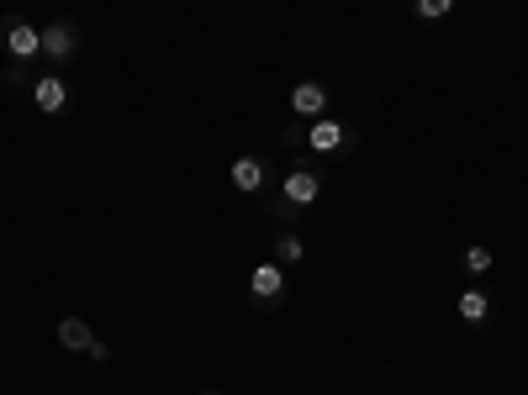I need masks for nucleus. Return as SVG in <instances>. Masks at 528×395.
<instances>
[{
  "label": "nucleus",
  "instance_id": "1",
  "mask_svg": "<svg viewBox=\"0 0 528 395\" xmlns=\"http://www.w3.org/2000/svg\"><path fill=\"white\" fill-rule=\"evenodd\" d=\"M0 43H5V53L16 58V63H27V58H38L43 53V32L32 27V21H0Z\"/></svg>",
  "mask_w": 528,
  "mask_h": 395
},
{
  "label": "nucleus",
  "instance_id": "2",
  "mask_svg": "<svg viewBox=\"0 0 528 395\" xmlns=\"http://www.w3.org/2000/svg\"><path fill=\"white\" fill-rule=\"evenodd\" d=\"M32 101H38V111L43 116H59L69 106V85H63L59 74H43L38 85H32Z\"/></svg>",
  "mask_w": 528,
  "mask_h": 395
},
{
  "label": "nucleus",
  "instance_id": "3",
  "mask_svg": "<svg viewBox=\"0 0 528 395\" xmlns=\"http://www.w3.org/2000/svg\"><path fill=\"white\" fill-rule=\"evenodd\" d=\"M248 290H254V300H281V290H286L281 264H259V269L248 275Z\"/></svg>",
  "mask_w": 528,
  "mask_h": 395
},
{
  "label": "nucleus",
  "instance_id": "4",
  "mask_svg": "<svg viewBox=\"0 0 528 395\" xmlns=\"http://www.w3.org/2000/svg\"><path fill=\"white\" fill-rule=\"evenodd\" d=\"M291 111L296 116H323V111H328V90H323V85H312V79H306V85H296V90H291Z\"/></svg>",
  "mask_w": 528,
  "mask_h": 395
},
{
  "label": "nucleus",
  "instance_id": "5",
  "mask_svg": "<svg viewBox=\"0 0 528 395\" xmlns=\"http://www.w3.org/2000/svg\"><path fill=\"white\" fill-rule=\"evenodd\" d=\"M233 185L243 195H254V190H264V159H254V153H243L233 159Z\"/></svg>",
  "mask_w": 528,
  "mask_h": 395
},
{
  "label": "nucleus",
  "instance_id": "6",
  "mask_svg": "<svg viewBox=\"0 0 528 395\" xmlns=\"http://www.w3.org/2000/svg\"><path fill=\"white\" fill-rule=\"evenodd\" d=\"M74 48H80V37H74V27H69V21H54V27H43V53L69 58Z\"/></svg>",
  "mask_w": 528,
  "mask_h": 395
},
{
  "label": "nucleus",
  "instance_id": "7",
  "mask_svg": "<svg viewBox=\"0 0 528 395\" xmlns=\"http://www.w3.org/2000/svg\"><path fill=\"white\" fill-rule=\"evenodd\" d=\"M306 143H312L317 153H333V148H344V127H339V121H328V116H317V121H312V132H306Z\"/></svg>",
  "mask_w": 528,
  "mask_h": 395
},
{
  "label": "nucleus",
  "instance_id": "8",
  "mask_svg": "<svg viewBox=\"0 0 528 395\" xmlns=\"http://www.w3.org/2000/svg\"><path fill=\"white\" fill-rule=\"evenodd\" d=\"M317 190H323V185H317V174H306V169H296L291 179H286V201H291V206H312V201H317Z\"/></svg>",
  "mask_w": 528,
  "mask_h": 395
},
{
  "label": "nucleus",
  "instance_id": "9",
  "mask_svg": "<svg viewBox=\"0 0 528 395\" xmlns=\"http://www.w3.org/2000/svg\"><path fill=\"white\" fill-rule=\"evenodd\" d=\"M59 342L63 348H74V353H90V327H85V322H80V317H63L59 322Z\"/></svg>",
  "mask_w": 528,
  "mask_h": 395
},
{
  "label": "nucleus",
  "instance_id": "10",
  "mask_svg": "<svg viewBox=\"0 0 528 395\" xmlns=\"http://www.w3.org/2000/svg\"><path fill=\"white\" fill-rule=\"evenodd\" d=\"M460 317H465L470 327H481V322L491 317V300H486V290H465V295H460Z\"/></svg>",
  "mask_w": 528,
  "mask_h": 395
},
{
  "label": "nucleus",
  "instance_id": "11",
  "mask_svg": "<svg viewBox=\"0 0 528 395\" xmlns=\"http://www.w3.org/2000/svg\"><path fill=\"white\" fill-rule=\"evenodd\" d=\"M301 253H306V243H301L296 232H281V237H275V259H281V264H296Z\"/></svg>",
  "mask_w": 528,
  "mask_h": 395
},
{
  "label": "nucleus",
  "instance_id": "12",
  "mask_svg": "<svg viewBox=\"0 0 528 395\" xmlns=\"http://www.w3.org/2000/svg\"><path fill=\"white\" fill-rule=\"evenodd\" d=\"M465 269H470V275H486V269H491V248H486V243L465 248Z\"/></svg>",
  "mask_w": 528,
  "mask_h": 395
},
{
  "label": "nucleus",
  "instance_id": "13",
  "mask_svg": "<svg viewBox=\"0 0 528 395\" xmlns=\"http://www.w3.org/2000/svg\"><path fill=\"white\" fill-rule=\"evenodd\" d=\"M455 11V0H417V16L423 21H439V16H449Z\"/></svg>",
  "mask_w": 528,
  "mask_h": 395
},
{
  "label": "nucleus",
  "instance_id": "14",
  "mask_svg": "<svg viewBox=\"0 0 528 395\" xmlns=\"http://www.w3.org/2000/svg\"><path fill=\"white\" fill-rule=\"evenodd\" d=\"M212 395H222V391H212Z\"/></svg>",
  "mask_w": 528,
  "mask_h": 395
}]
</instances>
